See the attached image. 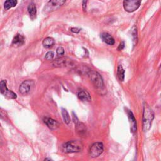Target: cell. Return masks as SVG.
Returning <instances> with one entry per match:
<instances>
[{
	"mask_svg": "<svg viewBox=\"0 0 161 161\" xmlns=\"http://www.w3.org/2000/svg\"><path fill=\"white\" fill-rule=\"evenodd\" d=\"M154 118V114L152 110L147 104L144 105V112H143L142 122L143 130L144 132H147L151 128L152 121Z\"/></svg>",
	"mask_w": 161,
	"mask_h": 161,
	"instance_id": "6da1fadb",
	"label": "cell"
},
{
	"mask_svg": "<svg viewBox=\"0 0 161 161\" xmlns=\"http://www.w3.org/2000/svg\"><path fill=\"white\" fill-rule=\"evenodd\" d=\"M62 148L65 153L80 152L83 150V144L79 140H72L65 143Z\"/></svg>",
	"mask_w": 161,
	"mask_h": 161,
	"instance_id": "7a4b0ae2",
	"label": "cell"
},
{
	"mask_svg": "<svg viewBox=\"0 0 161 161\" xmlns=\"http://www.w3.org/2000/svg\"><path fill=\"white\" fill-rule=\"evenodd\" d=\"M88 75L89 79L93 84L95 88L97 89H102L104 86V82L102 77L101 75L96 72V71L89 70L88 72Z\"/></svg>",
	"mask_w": 161,
	"mask_h": 161,
	"instance_id": "3957f363",
	"label": "cell"
},
{
	"mask_svg": "<svg viewBox=\"0 0 161 161\" xmlns=\"http://www.w3.org/2000/svg\"><path fill=\"white\" fill-rule=\"evenodd\" d=\"M141 4V0H123V8L128 13L138 10Z\"/></svg>",
	"mask_w": 161,
	"mask_h": 161,
	"instance_id": "277c9868",
	"label": "cell"
},
{
	"mask_svg": "<svg viewBox=\"0 0 161 161\" xmlns=\"http://www.w3.org/2000/svg\"><path fill=\"white\" fill-rule=\"evenodd\" d=\"M66 0H50L45 7L44 11L45 13H50L57 10L64 4Z\"/></svg>",
	"mask_w": 161,
	"mask_h": 161,
	"instance_id": "5b68a950",
	"label": "cell"
},
{
	"mask_svg": "<svg viewBox=\"0 0 161 161\" xmlns=\"http://www.w3.org/2000/svg\"><path fill=\"white\" fill-rule=\"evenodd\" d=\"M52 66L54 68H62V67H70L73 66L74 62L73 61L68 58L60 57L56 59L51 63Z\"/></svg>",
	"mask_w": 161,
	"mask_h": 161,
	"instance_id": "8992f818",
	"label": "cell"
},
{
	"mask_svg": "<svg viewBox=\"0 0 161 161\" xmlns=\"http://www.w3.org/2000/svg\"><path fill=\"white\" fill-rule=\"evenodd\" d=\"M103 144L101 142H96L93 144L89 149V156L91 157H97L103 152Z\"/></svg>",
	"mask_w": 161,
	"mask_h": 161,
	"instance_id": "52a82bcc",
	"label": "cell"
},
{
	"mask_svg": "<svg viewBox=\"0 0 161 161\" xmlns=\"http://www.w3.org/2000/svg\"><path fill=\"white\" fill-rule=\"evenodd\" d=\"M0 93L8 99H16L17 98L16 94L14 92L8 89L6 80H3L0 82Z\"/></svg>",
	"mask_w": 161,
	"mask_h": 161,
	"instance_id": "ba28073f",
	"label": "cell"
},
{
	"mask_svg": "<svg viewBox=\"0 0 161 161\" xmlns=\"http://www.w3.org/2000/svg\"><path fill=\"white\" fill-rule=\"evenodd\" d=\"M34 84V81L32 80H26L23 81L20 86L19 92L23 96H26L30 93Z\"/></svg>",
	"mask_w": 161,
	"mask_h": 161,
	"instance_id": "9c48e42d",
	"label": "cell"
},
{
	"mask_svg": "<svg viewBox=\"0 0 161 161\" xmlns=\"http://www.w3.org/2000/svg\"><path fill=\"white\" fill-rule=\"evenodd\" d=\"M44 122L50 130H55L59 127V123L55 120L50 118L45 117L44 118Z\"/></svg>",
	"mask_w": 161,
	"mask_h": 161,
	"instance_id": "30bf717a",
	"label": "cell"
},
{
	"mask_svg": "<svg viewBox=\"0 0 161 161\" xmlns=\"http://www.w3.org/2000/svg\"><path fill=\"white\" fill-rule=\"evenodd\" d=\"M75 124H76V130L77 133L80 136L86 137L87 133V128L85 125L82 123H80L79 122H77Z\"/></svg>",
	"mask_w": 161,
	"mask_h": 161,
	"instance_id": "8fae6325",
	"label": "cell"
},
{
	"mask_svg": "<svg viewBox=\"0 0 161 161\" xmlns=\"http://www.w3.org/2000/svg\"><path fill=\"white\" fill-rule=\"evenodd\" d=\"M25 42V37L21 34H16L12 41V45L15 47H20Z\"/></svg>",
	"mask_w": 161,
	"mask_h": 161,
	"instance_id": "7c38bea8",
	"label": "cell"
},
{
	"mask_svg": "<svg viewBox=\"0 0 161 161\" xmlns=\"http://www.w3.org/2000/svg\"><path fill=\"white\" fill-rule=\"evenodd\" d=\"M101 37L103 42L110 45H113L115 44V39L108 33H103L101 35Z\"/></svg>",
	"mask_w": 161,
	"mask_h": 161,
	"instance_id": "4fadbf2b",
	"label": "cell"
},
{
	"mask_svg": "<svg viewBox=\"0 0 161 161\" xmlns=\"http://www.w3.org/2000/svg\"><path fill=\"white\" fill-rule=\"evenodd\" d=\"M77 96H78L80 100L82 101H90L91 100L90 94L87 91L85 90L80 91L77 94Z\"/></svg>",
	"mask_w": 161,
	"mask_h": 161,
	"instance_id": "5bb4252c",
	"label": "cell"
},
{
	"mask_svg": "<svg viewBox=\"0 0 161 161\" xmlns=\"http://www.w3.org/2000/svg\"><path fill=\"white\" fill-rule=\"evenodd\" d=\"M28 11L30 19L32 20H34L35 18H36L37 15V8L36 6H35L33 3H32L29 4L28 7Z\"/></svg>",
	"mask_w": 161,
	"mask_h": 161,
	"instance_id": "9a60e30c",
	"label": "cell"
},
{
	"mask_svg": "<svg viewBox=\"0 0 161 161\" xmlns=\"http://www.w3.org/2000/svg\"><path fill=\"white\" fill-rule=\"evenodd\" d=\"M128 116L129 118V120L130 122V125H131V130H132V132H135L137 130V122L135 118L133 115V113L132 111H128Z\"/></svg>",
	"mask_w": 161,
	"mask_h": 161,
	"instance_id": "2e32d148",
	"label": "cell"
},
{
	"mask_svg": "<svg viewBox=\"0 0 161 161\" xmlns=\"http://www.w3.org/2000/svg\"><path fill=\"white\" fill-rule=\"evenodd\" d=\"M55 44V40L52 37H47L45 38L43 42H42V44L44 47L45 48H50Z\"/></svg>",
	"mask_w": 161,
	"mask_h": 161,
	"instance_id": "e0dca14e",
	"label": "cell"
},
{
	"mask_svg": "<svg viewBox=\"0 0 161 161\" xmlns=\"http://www.w3.org/2000/svg\"><path fill=\"white\" fill-rule=\"evenodd\" d=\"M17 4V0H7L4 4V8L6 10H8L11 8L16 7Z\"/></svg>",
	"mask_w": 161,
	"mask_h": 161,
	"instance_id": "ac0fdd59",
	"label": "cell"
},
{
	"mask_svg": "<svg viewBox=\"0 0 161 161\" xmlns=\"http://www.w3.org/2000/svg\"><path fill=\"white\" fill-rule=\"evenodd\" d=\"M117 75L119 80L123 81L125 79V70L121 65H119L117 69Z\"/></svg>",
	"mask_w": 161,
	"mask_h": 161,
	"instance_id": "d6986e66",
	"label": "cell"
},
{
	"mask_svg": "<svg viewBox=\"0 0 161 161\" xmlns=\"http://www.w3.org/2000/svg\"><path fill=\"white\" fill-rule=\"evenodd\" d=\"M61 113H62V115L64 122L66 124H69L70 122V118L68 111L64 108H62Z\"/></svg>",
	"mask_w": 161,
	"mask_h": 161,
	"instance_id": "ffe728a7",
	"label": "cell"
},
{
	"mask_svg": "<svg viewBox=\"0 0 161 161\" xmlns=\"http://www.w3.org/2000/svg\"><path fill=\"white\" fill-rule=\"evenodd\" d=\"M131 34H132V36L133 38V42L134 43V45L137 44V28L136 26H134L132 28V30H131Z\"/></svg>",
	"mask_w": 161,
	"mask_h": 161,
	"instance_id": "44dd1931",
	"label": "cell"
},
{
	"mask_svg": "<svg viewBox=\"0 0 161 161\" xmlns=\"http://www.w3.org/2000/svg\"><path fill=\"white\" fill-rule=\"evenodd\" d=\"M54 53H53L52 51H49L47 52L46 53V55H45V59H47V60H48V61H52V59L54 58Z\"/></svg>",
	"mask_w": 161,
	"mask_h": 161,
	"instance_id": "7402d4cb",
	"label": "cell"
},
{
	"mask_svg": "<svg viewBox=\"0 0 161 161\" xmlns=\"http://www.w3.org/2000/svg\"><path fill=\"white\" fill-rule=\"evenodd\" d=\"M56 52H57V56H64L65 52H64V49L63 47H59L57 49Z\"/></svg>",
	"mask_w": 161,
	"mask_h": 161,
	"instance_id": "603a6c76",
	"label": "cell"
},
{
	"mask_svg": "<svg viewBox=\"0 0 161 161\" xmlns=\"http://www.w3.org/2000/svg\"><path fill=\"white\" fill-rule=\"evenodd\" d=\"M87 2H88V0H83V1H82V10L84 11H86V10Z\"/></svg>",
	"mask_w": 161,
	"mask_h": 161,
	"instance_id": "cb8c5ba5",
	"label": "cell"
},
{
	"mask_svg": "<svg viewBox=\"0 0 161 161\" xmlns=\"http://www.w3.org/2000/svg\"><path fill=\"white\" fill-rule=\"evenodd\" d=\"M125 47V42H122L120 44V45H119L118 46V50H122L124 49Z\"/></svg>",
	"mask_w": 161,
	"mask_h": 161,
	"instance_id": "d4e9b609",
	"label": "cell"
},
{
	"mask_svg": "<svg viewBox=\"0 0 161 161\" xmlns=\"http://www.w3.org/2000/svg\"><path fill=\"white\" fill-rule=\"evenodd\" d=\"M70 31L73 32V33H78L80 32V29L77 28H71Z\"/></svg>",
	"mask_w": 161,
	"mask_h": 161,
	"instance_id": "484cf974",
	"label": "cell"
}]
</instances>
